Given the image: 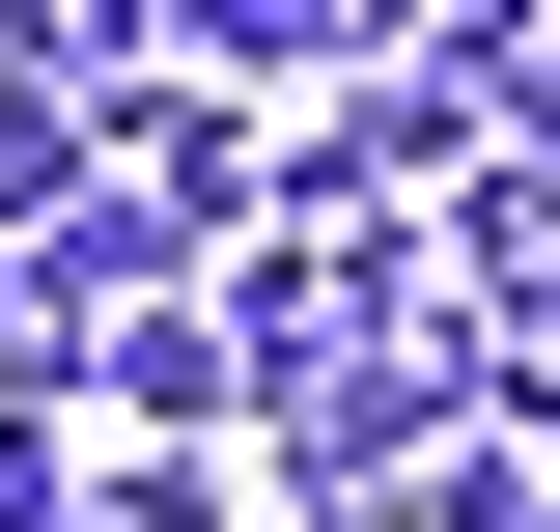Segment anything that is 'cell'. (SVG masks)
Here are the masks:
<instances>
[{"mask_svg":"<svg viewBox=\"0 0 560 532\" xmlns=\"http://www.w3.org/2000/svg\"><path fill=\"white\" fill-rule=\"evenodd\" d=\"M533 57H560V28H533Z\"/></svg>","mask_w":560,"mask_h":532,"instance_id":"obj_3","label":"cell"},{"mask_svg":"<svg viewBox=\"0 0 560 532\" xmlns=\"http://www.w3.org/2000/svg\"><path fill=\"white\" fill-rule=\"evenodd\" d=\"M84 532H224V476H197V449H140V476H84Z\"/></svg>","mask_w":560,"mask_h":532,"instance_id":"obj_1","label":"cell"},{"mask_svg":"<svg viewBox=\"0 0 560 532\" xmlns=\"http://www.w3.org/2000/svg\"><path fill=\"white\" fill-rule=\"evenodd\" d=\"M0 532H84V476H57V420L0 393Z\"/></svg>","mask_w":560,"mask_h":532,"instance_id":"obj_2","label":"cell"}]
</instances>
